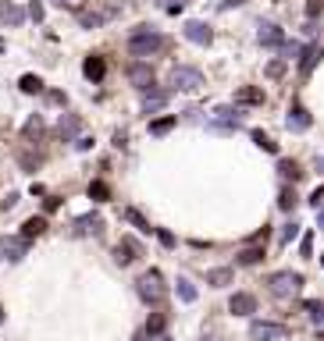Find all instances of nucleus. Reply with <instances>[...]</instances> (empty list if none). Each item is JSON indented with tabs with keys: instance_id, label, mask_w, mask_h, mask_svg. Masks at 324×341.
<instances>
[{
	"instance_id": "obj_15",
	"label": "nucleus",
	"mask_w": 324,
	"mask_h": 341,
	"mask_svg": "<svg viewBox=\"0 0 324 341\" xmlns=\"http://www.w3.org/2000/svg\"><path fill=\"white\" fill-rule=\"evenodd\" d=\"M282 39H285L282 29H274V25H264V29H260V43H264V47H274V43H282Z\"/></svg>"
},
{
	"instance_id": "obj_13",
	"label": "nucleus",
	"mask_w": 324,
	"mask_h": 341,
	"mask_svg": "<svg viewBox=\"0 0 324 341\" xmlns=\"http://www.w3.org/2000/svg\"><path fill=\"white\" fill-rule=\"evenodd\" d=\"M43 231H47V220H43V217H29V220L21 224V235H25V238H36V235H43Z\"/></svg>"
},
{
	"instance_id": "obj_22",
	"label": "nucleus",
	"mask_w": 324,
	"mask_h": 341,
	"mask_svg": "<svg viewBox=\"0 0 324 341\" xmlns=\"http://www.w3.org/2000/svg\"><path fill=\"white\" fill-rule=\"evenodd\" d=\"M0 18H4V21H21V11L11 7V4H0Z\"/></svg>"
},
{
	"instance_id": "obj_14",
	"label": "nucleus",
	"mask_w": 324,
	"mask_h": 341,
	"mask_svg": "<svg viewBox=\"0 0 324 341\" xmlns=\"http://www.w3.org/2000/svg\"><path fill=\"white\" fill-rule=\"evenodd\" d=\"M317 61H321V47H310V50L303 54V61H299V71H303V75H310Z\"/></svg>"
},
{
	"instance_id": "obj_7",
	"label": "nucleus",
	"mask_w": 324,
	"mask_h": 341,
	"mask_svg": "<svg viewBox=\"0 0 324 341\" xmlns=\"http://www.w3.org/2000/svg\"><path fill=\"white\" fill-rule=\"evenodd\" d=\"M82 71H85V78H89V82H100V78L107 75V61H103L100 54H93V57H85Z\"/></svg>"
},
{
	"instance_id": "obj_36",
	"label": "nucleus",
	"mask_w": 324,
	"mask_h": 341,
	"mask_svg": "<svg viewBox=\"0 0 324 341\" xmlns=\"http://www.w3.org/2000/svg\"><path fill=\"white\" fill-rule=\"evenodd\" d=\"M161 4H164V0H161ZM167 4H171V7H178V0H167Z\"/></svg>"
},
{
	"instance_id": "obj_12",
	"label": "nucleus",
	"mask_w": 324,
	"mask_h": 341,
	"mask_svg": "<svg viewBox=\"0 0 324 341\" xmlns=\"http://www.w3.org/2000/svg\"><path fill=\"white\" fill-rule=\"evenodd\" d=\"M307 125H310V114L296 103V107H292V114H289V128H292V132H303Z\"/></svg>"
},
{
	"instance_id": "obj_27",
	"label": "nucleus",
	"mask_w": 324,
	"mask_h": 341,
	"mask_svg": "<svg viewBox=\"0 0 324 341\" xmlns=\"http://www.w3.org/2000/svg\"><path fill=\"white\" fill-rule=\"evenodd\" d=\"M228 281H232V270H210V284L221 288V284H228Z\"/></svg>"
},
{
	"instance_id": "obj_35",
	"label": "nucleus",
	"mask_w": 324,
	"mask_h": 341,
	"mask_svg": "<svg viewBox=\"0 0 324 341\" xmlns=\"http://www.w3.org/2000/svg\"><path fill=\"white\" fill-rule=\"evenodd\" d=\"M317 224H321V231H324V210H321V217H317Z\"/></svg>"
},
{
	"instance_id": "obj_3",
	"label": "nucleus",
	"mask_w": 324,
	"mask_h": 341,
	"mask_svg": "<svg viewBox=\"0 0 324 341\" xmlns=\"http://www.w3.org/2000/svg\"><path fill=\"white\" fill-rule=\"evenodd\" d=\"M299 284H303V281H299V274H274V277H271V291H274V295H278V299H289V295H296V291H299Z\"/></svg>"
},
{
	"instance_id": "obj_39",
	"label": "nucleus",
	"mask_w": 324,
	"mask_h": 341,
	"mask_svg": "<svg viewBox=\"0 0 324 341\" xmlns=\"http://www.w3.org/2000/svg\"><path fill=\"white\" fill-rule=\"evenodd\" d=\"M321 263H324V260H321Z\"/></svg>"
},
{
	"instance_id": "obj_8",
	"label": "nucleus",
	"mask_w": 324,
	"mask_h": 341,
	"mask_svg": "<svg viewBox=\"0 0 324 341\" xmlns=\"http://www.w3.org/2000/svg\"><path fill=\"white\" fill-rule=\"evenodd\" d=\"M228 309H232L235 316H249V313L256 309V299H253V295H246V291H239V295H232Z\"/></svg>"
},
{
	"instance_id": "obj_38",
	"label": "nucleus",
	"mask_w": 324,
	"mask_h": 341,
	"mask_svg": "<svg viewBox=\"0 0 324 341\" xmlns=\"http://www.w3.org/2000/svg\"><path fill=\"white\" fill-rule=\"evenodd\" d=\"M207 341H214V338H207Z\"/></svg>"
},
{
	"instance_id": "obj_28",
	"label": "nucleus",
	"mask_w": 324,
	"mask_h": 341,
	"mask_svg": "<svg viewBox=\"0 0 324 341\" xmlns=\"http://www.w3.org/2000/svg\"><path fill=\"white\" fill-rule=\"evenodd\" d=\"M125 217H128V220H132V224H136V228H139V231H150V224H146V220H143V217H139V213H136V210H128V213H125Z\"/></svg>"
},
{
	"instance_id": "obj_25",
	"label": "nucleus",
	"mask_w": 324,
	"mask_h": 341,
	"mask_svg": "<svg viewBox=\"0 0 324 341\" xmlns=\"http://www.w3.org/2000/svg\"><path fill=\"white\" fill-rule=\"evenodd\" d=\"M21 89H25V93H39V89H43V82H39L36 75H25V78H21Z\"/></svg>"
},
{
	"instance_id": "obj_16",
	"label": "nucleus",
	"mask_w": 324,
	"mask_h": 341,
	"mask_svg": "<svg viewBox=\"0 0 324 341\" xmlns=\"http://www.w3.org/2000/svg\"><path fill=\"white\" fill-rule=\"evenodd\" d=\"M103 18H107V11H79V21L85 25V29H96Z\"/></svg>"
},
{
	"instance_id": "obj_30",
	"label": "nucleus",
	"mask_w": 324,
	"mask_h": 341,
	"mask_svg": "<svg viewBox=\"0 0 324 341\" xmlns=\"http://www.w3.org/2000/svg\"><path fill=\"white\" fill-rule=\"evenodd\" d=\"M253 139H256V142H260V146H264V149H271V153H274V142H271V139L264 135V132H260V128H253Z\"/></svg>"
},
{
	"instance_id": "obj_10",
	"label": "nucleus",
	"mask_w": 324,
	"mask_h": 341,
	"mask_svg": "<svg viewBox=\"0 0 324 341\" xmlns=\"http://www.w3.org/2000/svg\"><path fill=\"white\" fill-rule=\"evenodd\" d=\"M136 256H143V249L132 242V238H125V242H118V249H114V260L118 263H132Z\"/></svg>"
},
{
	"instance_id": "obj_37",
	"label": "nucleus",
	"mask_w": 324,
	"mask_h": 341,
	"mask_svg": "<svg viewBox=\"0 0 324 341\" xmlns=\"http://www.w3.org/2000/svg\"><path fill=\"white\" fill-rule=\"evenodd\" d=\"M0 320H4V313H0Z\"/></svg>"
},
{
	"instance_id": "obj_9",
	"label": "nucleus",
	"mask_w": 324,
	"mask_h": 341,
	"mask_svg": "<svg viewBox=\"0 0 324 341\" xmlns=\"http://www.w3.org/2000/svg\"><path fill=\"white\" fill-rule=\"evenodd\" d=\"M185 36H189L192 43H200V47H210V39H214L203 21H189V25H185Z\"/></svg>"
},
{
	"instance_id": "obj_29",
	"label": "nucleus",
	"mask_w": 324,
	"mask_h": 341,
	"mask_svg": "<svg viewBox=\"0 0 324 341\" xmlns=\"http://www.w3.org/2000/svg\"><path fill=\"white\" fill-rule=\"evenodd\" d=\"M321 11H324V0H310V4H307V14H310V18H321Z\"/></svg>"
},
{
	"instance_id": "obj_24",
	"label": "nucleus",
	"mask_w": 324,
	"mask_h": 341,
	"mask_svg": "<svg viewBox=\"0 0 324 341\" xmlns=\"http://www.w3.org/2000/svg\"><path fill=\"white\" fill-rule=\"evenodd\" d=\"M164 324H167V313H154V316H150V324H146V331H150V334H157Z\"/></svg>"
},
{
	"instance_id": "obj_17",
	"label": "nucleus",
	"mask_w": 324,
	"mask_h": 341,
	"mask_svg": "<svg viewBox=\"0 0 324 341\" xmlns=\"http://www.w3.org/2000/svg\"><path fill=\"white\" fill-rule=\"evenodd\" d=\"M89 199H96V203H107V199H111V189H107L103 181H93V185H89Z\"/></svg>"
},
{
	"instance_id": "obj_5",
	"label": "nucleus",
	"mask_w": 324,
	"mask_h": 341,
	"mask_svg": "<svg viewBox=\"0 0 324 341\" xmlns=\"http://www.w3.org/2000/svg\"><path fill=\"white\" fill-rule=\"evenodd\" d=\"M171 82H175L178 89H200V85H203V75L196 68H175L171 71Z\"/></svg>"
},
{
	"instance_id": "obj_2",
	"label": "nucleus",
	"mask_w": 324,
	"mask_h": 341,
	"mask_svg": "<svg viewBox=\"0 0 324 341\" xmlns=\"http://www.w3.org/2000/svg\"><path fill=\"white\" fill-rule=\"evenodd\" d=\"M139 299L143 302H161L164 299V277L157 270H146L139 277Z\"/></svg>"
},
{
	"instance_id": "obj_26",
	"label": "nucleus",
	"mask_w": 324,
	"mask_h": 341,
	"mask_svg": "<svg viewBox=\"0 0 324 341\" xmlns=\"http://www.w3.org/2000/svg\"><path fill=\"white\" fill-rule=\"evenodd\" d=\"M25 135H29V139H39V135H43V121H39V118H32V121L25 125Z\"/></svg>"
},
{
	"instance_id": "obj_6",
	"label": "nucleus",
	"mask_w": 324,
	"mask_h": 341,
	"mask_svg": "<svg viewBox=\"0 0 324 341\" xmlns=\"http://www.w3.org/2000/svg\"><path fill=\"white\" fill-rule=\"evenodd\" d=\"M128 78L136 82V89H143V93H150L154 89V71L146 68V64H132L128 68Z\"/></svg>"
},
{
	"instance_id": "obj_18",
	"label": "nucleus",
	"mask_w": 324,
	"mask_h": 341,
	"mask_svg": "<svg viewBox=\"0 0 324 341\" xmlns=\"http://www.w3.org/2000/svg\"><path fill=\"white\" fill-rule=\"evenodd\" d=\"M235 100H239V103H264V93H260V89H239Z\"/></svg>"
},
{
	"instance_id": "obj_34",
	"label": "nucleus",
	"mask_w": 324,
	"mask_h": 341,
	"mask_svg": "<svg viewBox=\"0 0 324 341\" xmlns=\"http://www.w3.org/2000/svg\"><path fill=\"white\" fill-rule=\"evenodd\" d=\"M310 203H314V206H321V203H324V189H317V192H314V199H310Z\"/></svg>"
},
{
	"instance_id": "obj_33",
	"label": "nucleus",
	"mask_w": 324,
	"mask_h": 341,
	"mask_svg": "<svg viewBox=\"0 0 324 341\" xmlns=\"http://www.w3.org/2000/svg\"><path fill=\"white\" fill-rule=\"evenodd\" d=\"M299 249H303V256H310V253H314V242H310V235L299 242Z\"/></svg>"
},
{
	"instance_id": "obj_21",
	"label": "nucleus",
	"mask_w": 324,
	"mask_h": 341,
	"mask_svg": "<svg viewBox=\"0 0 324 341\" xmlns=\"http://www.w3.org/2000/svg\"><path fill=\"white\" fill-rule=\"evenodd\" d=\"M171 128H175V118H161V121H154V125H150V132H154V135H164V132H171Z\"/></svg>"
},
{
	"instance_id": "obj_23",
	"label": "nucleus",
	"mask_w": 324,
	"mask_h": 341,
	"mask_svg": "<svg viewBox=\"0 0 324 341\" xmlns=\"http://www.w3.org/2000/svg\"><path fill=\"white\" fill-rule=\"evenodd\" d=\"M164 103H167V93H150V96H146V110H157Z\"/></svg>"
},
{
	"instance_id": "obj_20",
	"label": "nucleus",
	"mask_w": 324,
	"mask_h": 341,
	"mask_svg": "<svg viewBox=\"0 0 324 341\" xmlns=\"http://www.w3.org/2000/svg\"><path fill=\"white\" fill-rule=\"evenodd\" d=\"M75 228L79 231H100V217L93 213V217H82V220H75Z\"/></svg>"
},
{
	"instance_id": "obj_1",
	"label": "nucleus",
	"mask_w": 324,
	"mask_h": 341,
	"mask_svg": "<svg viewBox=\"0 0 324 341\" xmlns=\"http://www.w3.org/2000/svg\"><path fill=\"white\" fill-rule=\"evenodd\" d=\"M128 50L136 54V57H150V54H161L167 50V39L157 36V32H150V29H139L132 39H128Z\"/></svg>"
},
{
	"instance_id": "obj_32",
	"label": "nucleus",
	"mask_w": 324,
	"mask_h": 341,
	"mask_svg": "<svg viewBox=\"0 0 324 341\" xmlns=\"http://www.w3.org/2000/svg\"><path fill=\"white\" fill-rule=\"evenodd\" d=\"M267 75H271V78H282V75H285V64H282V61H271V64H267Z\"/></svg>"
},
{
	"instance_id": "obj_31",
	"label": "nucleus",
	"mask_w": 324,
	"mask_h": 341,
	"mask_svg": "<svg viewBox=\"0 0 324 341\" xmlns=\"http://www.w3.org/2000/svg\"><path fill=\"white\" fill-rule=\"evenodd\" d=\"M292 206H296V192L285 189V192H282V210H292Z\"/></svg>"
},
{
	"instance_id": "obj_11",
	"label": "nucleus",
	"mask_w": 324,
	"mask_h": 341,
	"mask_svg": "<svg viewBox=\"0 0 324 341\" xmlns=\"http://www.w3.org/2000/svg\"><path fill=\"white\" fill-rule=\"evenodd\" d=\"M260 260H264V242H260V238L239 253V263H243V267H249V263H260Z\"/></svg>"
},
{
	"instance_id": "obj_19",
	"label": "nucleus",
	"mask_w": 324,
	"mask_h": 341,
	"mask_svg": "<svg viewBox=\"0 0 324 341\" xmlns=\"http://www.w3.org/2000/svg\"><path fill=\"white\" fill-rule=\"evenodd\" d=\"M278 171H282L289 181H296V178L303 174V171H299V164H292V160H282V164H278Z\"/></svg>"
},
{
	"instance_id": "obj_4",
	"label": "nucleus",
	"mask_w": 324,
	"mask_h": 341,
	"mask_svg": "<svg viewBox=\"0 0 324 341\" xmlns=\"http://www.w3.org/2000/svg\"><path fill=\"white\" fill-rule=\"evenodd\" d=\"M249 338L253 341H282V338H289V331L282 324H253L249 327Z\"/></svg>"
}]
</instances>
